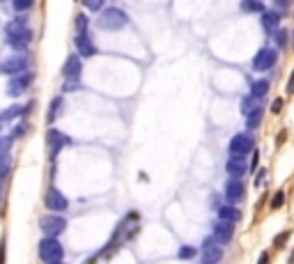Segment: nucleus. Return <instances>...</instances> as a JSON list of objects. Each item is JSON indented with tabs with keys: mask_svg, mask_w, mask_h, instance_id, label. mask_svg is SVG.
<instances>
[{
	"mask_svg": "<svg viewBox=\"0 0 294 264\" xmlns=\"http://www.w3.org/2000/svg\"><path fill=\"white\" fill-rule=\"evenodd\" d=\"M276 44H278L280 48H283V46L287 44V32H285V30H280V28L276 30Z\"/></svg>",
	"mask_w": 294,
	"mask_h": 264,
	"instance_id": "2f4dec72",
	"label": "nucleus"
},
{
	"mask_svg": "<svg viewBox=\"0 0 294 264\" xmlns=\"http://www.w3.org/2000/svg\"><path fill=\"white\" fill-rule=\"evenodd\" d=\"M39 230L44 232V237H60L67 230V220L60 214H48V216L39 219Z\"/></svg>",
	"mask_w": 294,
	"mask_h": 264,
	"instance_id": "20e7f679",
	"label": "nucleus"
},
{
	"mask_svg": "<svg viewBox=\"0 0 294 264\" xmlns=\"http://www.w3.org/2000/svg\"><path fill=\"white\" fill-rule=\"evenodd\" d=\"M37 255L44 264H55V262H62L65 248H62V243L58 242V237H44V239L37 243Z\"/></svg>",
	"mask_w": 294,
	"mask_h": 264,
	"instance_id": "f03ea898",
	"label": "nucleus"
},
{
	"mask_svg": "<svg viewBox=\"0 0 294 264\" xmlns=\"http://www.w3.org/2000/svg\"><path fill=\"white\" fill-rule=\"evenodd\" d=\"M260 2H262V0H260Z\"/></svg>",
	"mask_w": 294,
	"mask_h": 264,
	"instance_id": "37998d69",
	"label": "nucleus"
},
{
	"mask_svg": "<svg viewBox=\"0 0 294 264\" xmlns=\"http://www.w3.org/2000/svg\"><path fill=\"white\" fill-rule=\"evenodd\" d=\"M83 5L90 9V12H99V9L104 7V0H83Z\"/></svg>",
	"mask_w": 294,
	"mask_h": 264,
	"instance_id": "7c9ffc66",
	"label": "nucleus"
},
{
	"mask_svg": "<svg viewBox=\"0 0 294 264\" xmlns=\"http://www.w3.org/2000/svg\"><path fill=\"white\" fill-rule=\"evenodd\" d=\"M226 170L230 175V179H242L249 173V161L244 156H230L226 161Z\"/></svg>",
	"mask_w": 294,
	"mask_h": 264,
	"instance_id": "4468645a",
	"label": "nucleus"
},
{
	"mask_svg": "<svg viewBox=\"0 0 294 264\" xmlns=\"http://www.w3.org/2000/svg\"><path fill=\"white\" fill-rule=\"evenodd\" d=\"M262 115H264L262 106L255 108L253 113H249V115H246V127H249V129H257V127H260V122H262Z\"/></svg>",
	"mask_w": 294,
	"mask_h": 264,
	"instance_id": "412c9836",
	"label": "nucleus"
},
{
	"mask_svg": "<svg viewBox=\"0 0 294 264\" xmlns=\"http://www.w3.org/2000/svg\"><path fill=\"white\" fill-rule=\"evenodd\" d=\"M260 99H255L253 94H249V97H244L242 99V113L244 115H249V113H253L255 108H260V104H257Z\"/></svg>",
	"mask_w": 294,
	"mask_h": 264,
	"instance_id": "5701e85b",
	"label": "nucleus"
},
{
	"mask_svg": "<svg viewBox=\"0 0 294 264\" xmlns=\"http://www.w3.org/2000/svg\"><path fill=\"white\" fill-rule=\"evenodd\" d=\"M0 193H2V181H0Z\"/></svg>",
	"mask_w": 294,
	"mask_h": 264,
	"instance_id": "a19ab883",
	"label": "nucleus"
},
{
	"mask_svg": "<svg viewBox=\"0 0 294 264\" xmlns=\"http://www.w3.org/2000/svg\"><path fill=\"white\" fill-rule=\"evenodd\" d=\"M227 150H230V156H249L250 152H255V143L249 133H237V136H232Z\"/></svg>",
	"mask_w": 294,
	"mask_h": 264,
	"instance_id": "423d86ee",
	"label": "nucleus"
},
{
	"mask_svg": "<svg viewBox=\"0 0 294 264\" xmlns=\"http://www.w3.org/2000/svg\"><path fill=\"white\" fill-rule=\"evenodd\" d=\"M219 220L237 223V220H242V211L237 209L234 204H223V207H219Z\"/></svg>",
	"mask_w": 294,
	"mask_h": 264,
	"instance_id": "f3484780",
	"label": "nucleus"
},
{
	"mask_svg": "<svg viewBox=\"0 0 294 264\" xmlns=\"http://www.w3.org/2000/svg\"><path fill=\"white\" fill-rule=\"evenodd\" d=\"M214 242L223 246V243H230L234 237V223H227V220H216V225H214Z\"/></svg>",
	"mask_w": 294,
	"mask_h": 264,
	"instance_id": "ddd939ff",
	"label": "nucleus"
},
{
	"mask_svg": "<svg viewBox=\"0 0 294 264\" xmlns=\"http://www.w3.org/2000/svg\"><path fill=\"white\" fill-rule=\"evenodd\" d=\"M267 92H269V81H255V83L250 85V94L255 99H262Z\"/></svg>",
	"mask_w": 294,
	"mask_h": 264,
	"instance_id": "4be33fe9",
	"label": "nucleus"
},
{
	"mask_svg": "<svg viewBox=\"0 0 294 264\" xmlns=\"http://www.w3.org/2000/svg\"><path fill=\"white\" fill-rule=\"evenodd\" d=\"M81 71H83L81 58H78V55H69L67 62H65V67H62L65 81H78V78H81Z\"/></svg>",
	"mask_w": 294,
	"mask_h": 264,
	"instance_id": "2eb2a0df",
	"label": "nucleus"
},
{
	"mask_svg": "<svg viewBox=\"0 0 294 264\" xmlns=\"http://www.w3.org/2000/svg\"><path fill=\"white\" fill-rule=\"evenodd\" d=\"M127 23H129V19H127V14H124L120 7H108V9H104V12L99 14V19H97V25H99V28H101V30H111V32L122 30Z\"/></svg>",
	"mask_w": 294,
	"mask_h": 264,
	"instance_id": "7ed1b4c3",
	"label": "nucleus"
},
{
	"mask_svg": "<svg viewBox=\"0 0 294 264\" xmlns=\"http://www.w3.org/2000/svg\"><path fill=\"white\" fill-rule=\"evenodd\" d=\"M278 23H280V14L278 12H262V28L264 32H276L278 30Z\"/></svg>",
	"mask_w": 294,
	"mask_h": 264,
	"instance_id": "a211bd4d",
	"label": "nucleus"
},
{
	"mask_svg": "<svg viewBox=\"0 0 294 264\" xmlns=\"http://www.w3.org/2000/svg\"><path fill=\"white\" fill-rule=\"evenodd\" d=\"M5 35H7V44L14 51H25V46L30 44V39H32V30L25 25V21H19V19L7 23Z\"/></svg>",
	"mask_w": 294,
	"mask_h": 264,
	"instance_id": "f257e3e1",
	"label": "nucleus"
},
{
	"mask_svg": "<svg viewBox=\"0 0 294 264\" xmlns=\"http://www.w3.org/2000/svg\"><path fill=\"white\" fill-rule=\"evenodd\" d=\"M242 12H246V14H257V12H264V5L260 0H242Z\"/></svg>",
	"mask_w": 294,
	"mask_h": 264,
	"instance_id": "aec40b11",
	"label": "nucleus"
},
{
	"mask_svg": "<svg viewBox=\"0 0 294 264\" xmlns=\"http://www.w3.org/2000/svg\"><path fill=\"white\" fill-rule=\"evenodd\" d=\"M46 143H48V156H51V161H55V156L60 154L62 147L71 145V138L65 136V133L58 131V129H48V133H46Z\"/></svg>",
	"mask_w": 294,
	"mask_h": 264,
	"instance_id": "0eeeda50",
	"label": "nucleus"
},
{
	"mask_svg": "<svg viewBox=\"0 0 294 264\" xmlns=\"http://www.w3.org/2000/svg\"><path fill=\"white\" fill-rule=\"evenodd\" d=\"M223 196H226L227 204L242 202L244 196H246V186H244V181L242 179H227L226 189H223Z\"/></svg>",
	"mask_w": 294,
	"mask_h": 264,
	"instance_id": "9d476101",
	"label": "nucleus"
},
{
	"mask_svg": "<svg viewBox=\"0 0 294 264\" xmlns=\"http://www.w3.org/2000/svg\"><path fill=\"white\" fill-rule=\"evenodd\" d=\"M276 58H278V53L273 48H260L257 55L253 58V69L255 71H267V69H271L276 65Z\"/></svg>",
	"mask_w": 294,
	"mask_h": 264,
	"instance_id": "9b49d317",
	"label": "nucleus"
},
{
	"mask_svg": "<svg viewBox=\"0 0 294 264\" xmlns=\"http://www.w3.org/2000/svg\"><path fill=\"white\" fill-rule=\"evenodd\" d=\"M32 81H35V76L30 74V71H25V74H19V76H14L12 81L7 83V94L9 97H21L23 92H28L30 90V85H32Z\"/></svg>",
	"mask_w": 294,
	"mask_h": 264,
	"instance_id": "6e6552de",
	"label": "nucleus"
},
{
	"mask_svg": "<svg viewBox=\"0 0 294 264\" xmlns=\"http://www.w3.org/2000/svg\"><path fill=\"white\" fill-rule=\"evenodd\" d=\"M44 204H46V209L53 211V214H62V211L69 209V200L62 196L58 189H48V191H46Z\"/></svg>",
	"mask_w": 294,
	"mask_h": 264,
	"instance_id": "1a4fd4ad",
	"label": "nucleus"
},
{
	"mask_svg": "<svg viewBox=\"0 0 294 264\" xmlns=\"http://www.w3.org/2000/svg\"><path fill=\"white\" fill-rule=\"evenodd\" d=\"M223 260V248L214 242V237L204 239L203 243V264H219Z\"/></svg>",
	"mask_w": 294,
	"mask_h": 264,
	"instance_id": "f8f14e48",
	"label": "nucleus"
},
{
	"mask_svg": "<svg viewBox=\"0 0 294 264\" xmlns=\"http://www.w3.org/2000/svg\"><path fill=\"white\" fill-rule=\"evenodd\" d=\"M60 108H62V99L55 97L51 101V106H48V113H46V122H48V124H53V122H55V117L60 115Z\"/></svg>",
	"mask_w": 294,
	"mask_h": 264,
	"instance_id": "6ab92c4d",
	"label": "nucleus"
},
{
	"mask_svg": "<svg viewBox=\"0 0 294 264\" xmlns=\"http://www.w3.org/2000/svg\"><path fill=\"white\" fill-rule=\"evenodd\" d=\"M264 177H267V168H262V170L257 173V177H255V186H262V184H264Z\"/></svg>",
	"mask_w": 294,
	"mask_h": 264,
	"instance_id": "72a5a7b5",
	"label": "nucleus"
},
{
	"mask_svg": "<svg viewBox=\"0 0 294 264\" xmlns=\"http://www.w3.org/2000/svg\"><path fill=\"white\" fill-rule=\"evenodd\" d=\"M74 46H76V51H78V58H92V55H97V46H94V42H92L88 35H76Z\"/></svg>",
	"mask_w": 294,
	"mask_h": 264,
	"instance_id": "dca6fc26",
	"label": "nucleus"
},
{
	"mask_svg": "<svg viewBox=\"0 0 294 264\" xmlns=\"http://www.w3.org/2000/svg\"><path fill=\"white\" fill-rule=\"evenodd\" d=\"M283 204H285V191H276V193H273V198H271V204H269V207L276 211V209H280Z\"/></svg>",
	"mask_w": 294,
	"mask_h": 264,
	"instance_id": "a878e982",
	"label": "nucleus"
},
{
	"mask_svg": "<svg viewBox=\"0 0 294 264\" xmlns=\"http://www.w3.org/2000/svg\"><path fill=\"white\" fill-rule=\"evenodd\" d=\"M290 230H285V232H280V234H276V237H273V248H283V246H285L287 242H290Z\"/></svg>",
	"mask_w": 294,
	"mask_h": 264,
	"instance_id": "cd10ccee",
	"label": "nucleus"
},
{
	"mask_svg": "<svg viewBox=\"0 0 294 264\" xmlns=\"http://www.w3.org/2000/svg\"><path fill=\"white\" fill-rule=\"evenodd\" d=\"M287 94H294V71L290 76V81H287Z\"/></svg>",
	"mask_w": 294,
	"mask_h": 264,
	"instance_id": "e433bc0d",
	"label": "nucleus"
},
{
	"mask_svg": "<svg viewBox=\"0 0 294 264\" xmlns=\"http://www.w3.org/2000/svg\"><path fill=\"white\" fill-rule=\"evenodd\" d=\"M9 147H12V138H0V161L7 158Z\"/></svg>",
	"mask_w": 294,
	"mask_h": 264,
	"instance_id": "c756f323",
	"label": "nucleus"
},
{
	"mask_svg": "<svg viewBox=\"0 0 294 264\" xmlns=\"http://www.w3.org/2000/svg\"><path fill=\"white\" fill-rule=\"evenodd\" d=\"M55 264H62V262H55Z\"/></svg>",
	"mask_w": 294,
	"mask_h": 264,
	"instance_id": "79ce46f5",
	"label": "nucleus"
},
{
	"mask_svg": "<svg viewBox=\"0 0 294 264\" xmlns=\"http://www.w3.org/2000/svg\"><path fill=\"white\" fill-rule=\"evenodd\" d=\"M271 110H273V113H280V110H283V99H276V101H273Z\"/></svg>",
	"mask_w": 294,
	"mask_h": 264,
	"instance_id": "f704fd0d",
	"label": "nucleus"
},
{
	"mask_svg": "<svg viewBox=\"0 0 294 264\" xmlns=\"http://www.w3.org/2000/svg\"><path fill=\"white\" fill-rule=\"evenodd\" d=\"M196 255H198V250L193 248V246H181L180 253H177V257H180V260H193Z\"/></svg>",
	"mask_w": 294,
	"mask_h": 264,
	"instance_id": "bb28decb",
	"label": "nucleus"
},
{
	"mask_svg": "<svg viewBox=\"0 0 294 264\" xmlns=\"http://www.w3.org/2000/svg\"><path fill=\"white\" fill-rule=\"evenodd\" d=\"M28 129H30L28 127V122H21L19 127H14V131H12V136L9 138H12V140H19V138H23L25 133H28Z\"/></svg>",
	"mask_w": 294,
	"mask_h": 264,
	"instance_id": "c85d7f7f",
	"label": "nucleus"
},
{
	"mask_svg": "<svg viewBox=\"0 0 294 264\" xmlns=\"http://www.w3.org/2000/svg\"><path fill=\"white\" fill-rule=\"evenodd\" d=\"M290 264H294V253H292V255H290Z\"/></svg>",
	"mask_w": 294,
	"mask_h": 264,
	"instance_id": "ea45409f",
	"label": "nucleus"
},
{
	"mask_svg": "<svg viewBox=\"0 0 294 264\" xmlns=\"http://www.w3.org/2000/svg\"><path fill=\"white\" fill-rule=\"evenodd\" d=\"M32 5H35V0H12L14 12H28V9H32Z\"/></svg>",
	"mask_w": 294,
	"mask_h": 264,
	"instance_id": "393cba45",
	"label": "nucleus"
},
{
	"mask_svg": "<svg viewBox=\"0 0 294 264\" xmlns=\"http://www.w3.org/2000/svg\"><path fill=\"white\" fill-rule=\"evenodd\" d=\"M257 264H269V253H262L260 260H257Z\"/></svg>",
	"mask_w": 294,
	"mask_h": 264,
	"instance_id": "4c0bfd02",
	"label": "nucleus"
},
{
	"mask_svg": "<svg viewBox=\"0 0 294 264\" xmlns=\"http://www.w3.org/2000/svg\"><path fill=\"white\" fill-rule=\"evenodd\" d=\"M0 264H5V242L0 243Z\"/></svg>",
	"mask_w": 294,
	"mask_h": 264,
	"instance_id": "58836bf2",
	"label": "nucleus"
},
{
	"mask_svg": "<svg viewBox=\"0 0 294 264\" xmlns=\"http://www.w3.org/2000/svg\"><path fill=\"white\" fill-rule=\"evenodd\" d=\"M28 67H30V58L28 55H12V58H7V60L0 62V74H9V76H19V74H25L28 71Z\"/></svg>",
	"mask_w": 294,
	"mask_h": 264,
	"instance_id": "39448f33",
	"label": "nucleus"
},
{
	"mask_svg": "<svg viewBox=\"0 0 294 264\" xmlns=\"http://www.w3.org/2000/svg\"><path fill=\"white\" fill-rule=\"evenodd\" d=\"M76 35H88V16L85 14L76 16Z\"/></svg>",
	"mask_w": 294,
	"mask_h": 264,
	"instance_id": "b1692460",
	"label": "nucleus"
},
{
	"mask_svg": "<svg viewBox=\"0 0 294 264\" xmlns=\"http://www.w3.org/2000/svg\"><path fill=\"white\" fill-rule=\"evenodd\" d=\"M78 88H81V81H65V85H62V90H65V92L78 90Z\"/></svg>",
	"mask_w": 294,
	"mask_h": 264,
	"instance_id": "473e14b6",
	"label": "nucleus"
},
{
	"mask_svg": "<svg viewBox=\"0 0 294 264\" xmlns=\"http://www.w3.org/2000/svg\"><path fill=\"white\" fill-rule=\"evenodd\" d=\"M292 5V0H276V7H280V9H287Z\"/></svg>",
	"mask_w": 294,
	"mask_h": 264,
	"instance_id": "c9c22d12",
	"label": "nucleus"
}]
</instances>
